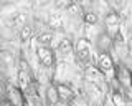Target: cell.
Instances as JSON below:
<instances>
[{
  "label": "cell",
  "instance_id": "cell-1",
  "mask_svg": "<svg viewBox=\"0 0 132 106\" xmlns=\"http://www.w3.org/2000/svg\"><path fill=\"white\" fill-rule=\"evenodd\" d=\"M76 50H78V55H79V58L81 60H89L91 56H93V53H91V45L88 40H78V43H76Z\"/></svg>",
  "mask_w": 132,
  "mask_h": 106
},
{
  "label": "cell",
  "instance_id": "cell-2",
  "mask_svg": "<svg viewBox=\"0 0 132 106\" xmlns=\"http://www.w3.org/2000/svg\"><path fill=\"white\" fill-rule=\"evenodd\" d=\"M106 27H107V32L111 35H117L119 33V15L116 13H109L106 17Z\"/></svg>",
  "mask_w": 132,
  "mask_h": 106
},
{
  "label": "cell",
  "instance_id": "cell-3",
  "mask_svg": "<svg viewBox=\"0 0 132 106\" xmlns=\"http://www.w3.org/2000/svg\"><path fill=\"white\" fill-rule=\"evenodd\" d=\"M58 53H60L61 58H71V53H73V48H71V43H69L68 38H63L58 45Z\"/></svg>",
  "mask_w": 132,
  "mask_h": 106
},
{
  "label": "cell",
  "instance_id": "cell-4",
  "mask_svg": "<svg viewBox=\"0 0 132 106\" xmlns=\"http://www.w3.org/2000/svg\"><path fill=\"white\" fill-rule=\"evenodd\" d=\"M36 55H38L40 62L43 63L45 66H51V63H53V56H51V51H50L46 47H40L38 50H36Z\"/></svg>",
  "mask_w": 132,
  "mask_h": 106
},
{
  "label": "cell",
  "instance_id": "cell-5",
  "mask_svg": "<svg viewBox=\"0 0 132 106\" xmlns=\"http://www.w3.org/2000/svg\"><path fill=\"white\" fill-rule=\"evenodd\" d=\"M97 66H99V71L102 73H111L112 71V58H111L109 55H101V58H99L97 62Z\"/></svg>",
  "mask_w": 132,
  "mask_h": 106
},
{
  "label": "cell",
  "instance_id": "cell-6",
  "mask_svg": "<svg viewBox=\"0 0 132 106\" xmlns=\"http://www.w3.org/2000/svg\"><path fill=\"white\" fill-rule=\"evenodd\" d=\"M86 78H88V81H93V83H101L102 75H101V71H99L97 68L89 66L88 70H86Z\"/></svg>",
  "mask_w": 132,
  "mask_h": 106
},
{
  "label": "cell",
  "instance_id": "cell-7",
  "mask_svg": "<svg viewBox=\"0 0 132 106\" xmlns=\"http://www.w3.org/2000/svg\"><path fill=\"white\" fill-rule=\"evenodd\" d=\"M48 22H50L51 27H61V25H63V15H61V13H51Z\"/></svg>",
  "mask_w": 132,
  "mask_h": 106
},
{
  "label": "cell",
  "instance_id": "cell-8",
  "mask_svg": "<svg viewBox=\"0 0 132 106\" xmlns=\"http://www.w3.org/2000/svg\"><path fill=\"white\" fill-rule=\"evenodd\" d=\"M114 45H116V50H117V51H122L124 48H126V40H124V35L122 33H117V35H116Z\"/></svg>",
  "mask_w": 132,
  "mask_h": 106
},
{
  "label": "cell",
  "instance_id": "cell-9",
  "mask_svg": "<svg viewBox=\"0 0 132 106\" xmlns=\"http://www.w3.org/2000/svg\"><path fill=\"white\" fill-rule=\"evenodd\" d=\"M25 20H27L25 13H16L15 17H13V27H16V28H23V27H27V25H25Z\"/></svg>",
  "mask_w": 132,
  "mask_h": 106
},
{
  "label": "cell",
  "instance_id": "cell-10",
  "mask_svg": "<svg viewBox=\"0 0 132 106\" xmlns=\"http://www.w3.org/2000/svg\"><path fill=\"white\" fill-rule=\"evenodd\" d=\"M46 96H48V101H50V103H56V101H58V96H60V93H58V88L50 86Z\"/></svg>",
  "mask_w": 132,
  "mask_h": 106
},
{
  "label": "cell",
  "instance_id": "cell-11",
  "mask_svg": "<svg viewBox=\"0 0 132 106\" xmlns=\"http://www.w3.org/2000/svg\"><path fill=\"white\" fill-rule=\"evenodd\" d=\"M58 93H60V96L64 98V100H71V98H73L71 89L66 88V86H63V85H60V86H58Z\"/></svg>",
  "mask_w": 132,
  "mask_h": 106
},
{
  "label": "cell",
  "instance_id": "cell-12",
  "mask_svg": "<svg viewBox=\"0 0 132 106\" xmlns=\"http://www.w3.org/2000/svg\"><path fill=\"white\" fill-rule=\"evenodd\" d=\"M18 80H20V85H22V88H27L28 83H30V76H28V73L23 71V70L18 71Z\"/></svg>",
  "mask_w": 132,
  "mask_h": 106
},
{
  "label": "cell",
  "instance_id": "cell-13",
  "mask_svg": "<svg viewBox=\"0 0 132 106\" xmlns=\"http://www.w3.org/2000/svg\"><path fill=\"white\" fill-rule=\"evenodd\" d=\"M36 40H38L41 45H48V43L53 42V33H50V32H48V33H41Z\"/></svg>",
  "mask_w": 132,
  "mask_h": 106
},
{
  "label": "cell",
  "instance_id": "cell-14",
  "mask_svg": "<svg viewBox=\"0 0 132 106\" xmlns=\"http://www.w3.org/2000/svg\"><path fill=\"white\" fill-rule=\"evenodd\" d=\"M31 36V27H23L22 32H20V40L22 42H28Z\"/></svg>",
  "mask_w": 132,
  "mask_h": 106
},
{
  "label": "cell",
  "instance_id": "cell-15",
  "mask_svg": "<svg viewBox=\"0 0 132 106\" xmlns=\"http://www.w3.org/2000/svg\"><path fill=\"white\" fill-rule=\"evenodd\" d=\"M66 13H71V15H76V13H81V9H79V5H76V3H69L68 7L64 9Z\"/></svg>",
  "mask_w": 132,
  "mask_h": 106
},
{
  "label": "cell",
  "instance_id": "cell-16",
  "mask_svg": "<svg viewBox=\"0 0 132 106\" xmlns=\"http://www.w3.org/2000/svg\"><path fill=\"white\" fill-rule=\"evenodd\" d=\"M2 60H3V63H5L7 66H10V65L13 63V56H12V53H8V51H2Z\"/></svg>",
  "mask_w": 132,
  "mask_h": 106
},
{
  "label": "cell",
  "instance_id": "cell-17",
  "mask_svg": "<svg viewBox=\"0 0 132 106\" xmlns=\"http://www.w3.org/2000/svg\"><path fill=\"white\" fill-rule=\"evenodd\" d=\"M109 43H111V38L109 36H106V35H102V36H99V47L104 50V48L109 47Z\"/></svg>",
  "mask_w": 132,
  "mask_h": 106
},
{
  "label": "cell",
  "instance_id": "cell-18",
  "mask_svg": "<svg viewBox=\"0 0 132 106\" xmlns=\"http://www.w3.org/2000/svg\"><path fill=\"white\" fill-rule=\"evenodd\" d=\"M86 22H88V25H94V23L97 22V15L96 13H86Z\"/></svg>",
  "mask_w": 132,
  "mask_h": 106
},
{
  "label": "cell",
  "instance_id": "cell-19",
  "mask_svg": "<svg viewBox=\"0 0 132 106\" xmlns=\"http://www.w3.org/2000/svg\"><path fill=\"white\" fill-rule=\"evenodd\" d=\"M112 103H114L116 106H127L126 103H124V100H122V96H121V95H117V93H116V95L112 96Z\"/></svg>",
  "mask_w": 132,
  "mask_h": 106
},
{
  "label": "cell",
  "instance_id": "cell-20",
  "mask_svg": "<svg viewBox=\"0 0 132 106\" xmlns=\"http://www.w3.org/2000/svg\"><path fill=\"white\" fill-rule=\"evenodd\" d=\"M10 96H12V100L15 101V106H20V96L15 89H10Z\"/></svg>",
  "mask_w": 132,
  "mask_h": 106
},
{
  "label": "cell",
  "instance_id": "cell-21",
  "mask_svg": "<svg viewBox=\"0 0 132 106\" xmlns=\"http://www.w3.org/2000/svg\"><path fill=\"white\" fill-rule=\"evenodd\" d=\"M121 76H122V81L126 85H129V73H127L126 70H121Z\"/></svg>",
  "mask_w": 132,
  "mask_h": 106
},
{
  "label": "cell",
  "instance_id": "cell-22",
  "mask_svg": "<svg viewBox=\"0 0 132 106\" xmlns=\"http://www.w3.org/2000/svg\"><path fill=\"white\" fill-rule=\"evenodd\" d=\"M38 78H40L41 81H46V80H48V76H46V73H45L43 70H38Z\"/></svg>",
  "mask_w": 132,
  "mask_h": 106
},
{
  "label": "cell",
  "instance_id": "cell-23",
  "mask_svg": "<svg viewBox=\"0 0 132 106\" xmlns=\"http://www.w3.org/2000/svg\"><path fill=\"white\" fill-rule=\"evenodd\" d=\"M99 9H101V12H107V5H106V3H99Z\"/></svg>",
  "mask_w": 132,
  "mask_h": 106
},
{
  "label": "cell",
  "instance_id": "cell-24",
  "mask_svg": "<svg viewBox=\"0 0 132 106\" xmlns=\"http://www.w3.org/2000/svg\"><path fill=\"white\" fill-rule=\"evenodd\" d=\"M129 50H130V53H132V36L129 38Z\"/></svg>",
  "mask_w": 132,
  "mask_h": 106
},
{
  "label": "cell",
  "instance_id": "cell-25",
  "mask_svg": "<svg viewBox=\"0 0 132 106\" xmlns=\"http://www.w3.org/2000/svg\"><path fill=\"white\" fill-rule=\"evenodd\" d=\"M109 106H116V104H114V103H109Z\"/></svg>",
  "mask_w": 132,
  "mask_h": 106
}]
</instances>
